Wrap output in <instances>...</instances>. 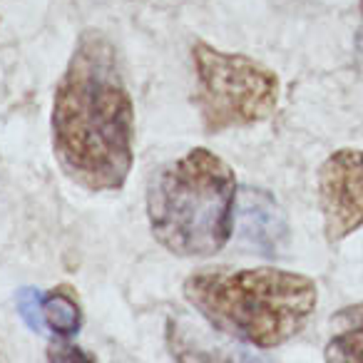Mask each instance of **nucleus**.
<instances>
[{
	"label": "nucleus",
	"mask_w": 363,
	"mask_h": 363,
	"mask_svg": "<svg viewBox=\"0 0 363 363\" xmlns=\"http://www.w3.org/2000/svg\"><path fill=\"white\" fill-rule=\"evenodd\" d=\"M237 174L207 147L162 164L147 184V222L160 247L182 259L219 254L234 234Z\"/></svg>",
	"instance_id": "3"
},
{
	"label": "nucleus",
	"mask_w": 363,
	"mask_h": 363,
	"mask_svg": "<svg viewBox=\"0 0 363 363\" xmlns=\"http://www.w3.org/2000/svg\"><path fill=\"white\" fill-rule=\"evenodd\" d=\"M316 197L326 242L336 244L363 227V150L343 147L323 160Z\"/></svg>",
	"instance_id": "5"
},
{
	"label": "nucleus",
	"mask_w": 363,
	"mask_h": 363,
	"mask_svg": "<svg viewBox=\"0 0 363 363\" xmlns=\"http://www.w3.org/2000/svg\"><path fill=\"white\" fill-rule=\"evenodd\" d=\"M48 358L50 361H95L92 356H87L85 351H80V348H75V346H70V343H57V346H50L48 348Z\"/></svg>",
	"instance_id": "10"
},
{
	"label": "nucleus",
	"mask_w": 363,
	"mask_h": 363,
	"mask_svg": "<svg viewBox=\"0 0 363 363\" xmlns=\"http://www.w3.org/2000/svg\"><path fill=\"white\" fill-rule=\"evenodd\" d=\"M323 358L331 363H363V301L338 308L328 323Z\"/></svg>",
	"instance_id": "7"
},
{
	"label": "nucleus",
	"mask_w": 363,
	"mask_h": 363,
	"mask_svg": "<svg viewBox=\"0 0 363 363\" xmlns=\"http://www.w3.org/2000/svg\"><path fill=\"white\" fill-rule=\"evenodd\" d=\"M197 75V110L204 130L222 135L234 127H252L269 120L279 105V75L272 67L242 52H224L209 43L192 45Z\"/></svg>",
	"instance_id": "4"
},
{
	"label": "nucleus",
	"mask_w": 363,
	"mask_h": 363,
	"mask_svg": "<svg viewBox=\"0 0 363 363\" xmlns=\"http://www.w3.org/2000/svg\"><path fill=\"white\" fill-rule=\"evenodd\" d=\"M43 316H45L48 331L60 338L77 336V331L82 328V308L65 286L43 294Z\"/></svg>",
	"instance_id": "8"
},
{
	"label": "nucleus",
	"mask_w": 363,
	"mask_h": 363,
	"mask_svg": "<svg viewBox=\"0 0 363 363\" xmlns=\"http://www.w3.org/2000/svg\"><path fill=\"white\" fill-rule=\"evenodd\" d=\"M16 306L21 318L26 321V326L35 333H48V323L43 316V291L33 286H23L16 294Z\"/></svg>",
	"instance_id": "9"
},
{
	"label": "nucleus",
	"mask_w": 363,
	"mask_h": 363,
	"mask_svg": "<svg viewBox=\"0 0 363 363\" xmlns=\"http://www.w3.org/2000/svg\"><path fill=\"white\" fill-rule=\"evenodd\" d=\"M50 132L57 164L77 187L92 194L125 187L135 162V102L105 33L77 38L55 87Z\"/></svg>",
	"instance_id": "1"
},
{
	"label": "nucleus",
	"mask_w": 363,
	"mask_h": 363,
	"mask_svg": "<svg viewBox=\"0 0 363 363\" xmlns=\"http://www.w3.org/2000/svg\"><path fill=\"white\" fill-rule=\"evenodd\" d=\"M184 298L217 331L249 346L279 348L311 321L318 286L306 274L277 267H214L184 281Z\"/></svg>",
	"instance_id": "2"
},
{
	"label": "nucleus",
	"mask_w": 363,
	"mask_h": 363,
	"mask_svg": "<svg viewBox=\"0 0 363 363\" xmlns=\"http://www.w3.org/2000/svg\"><path fill=\"white\" fill-rule=\"evenodd\" d=\"M234 229L244 244L259 252L274 254L277 239L284 234L281 212L274 199L262 189H244L237 197V214H234Z\"/></svg>",
	"instance_id": "6"
},
{
	"label": "nucleus",
	"mask_w": 363,
	"mask_h": 363,
	"mask_svg": "<svg viewBox=\"0 0 363 363\" xmlns=\"http://www.w3.org/2000/svg\"><path fill=\"white\" fill-rule=\"evenodd\" d=\"M361 16H363V0H361Z\"/></svg>",
	"instance_id": "11"
}]
</instances>
